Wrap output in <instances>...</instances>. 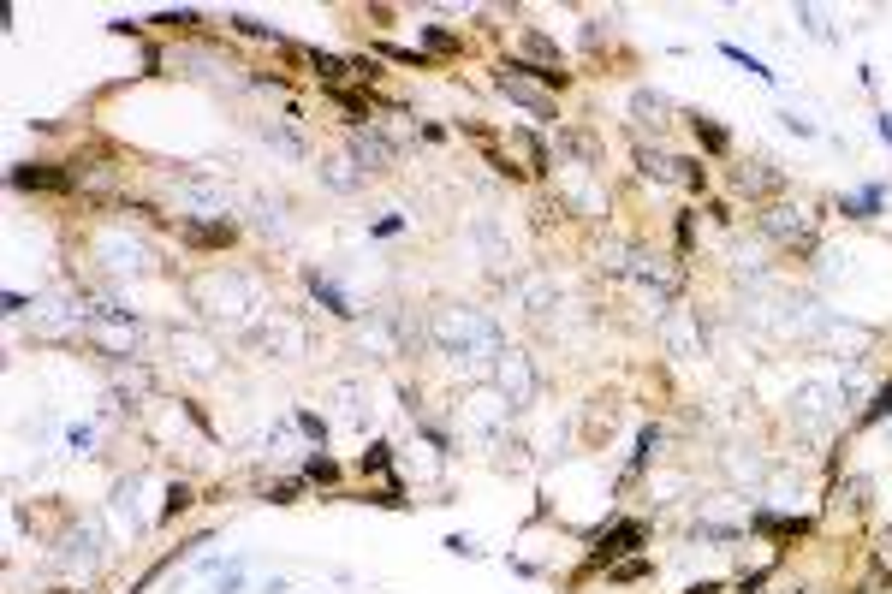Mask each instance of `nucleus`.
<instances>
[{
	"instance_id": "1a4fd4ad",
	"label": "nucleus",
	"mask_w": 892,
	"mask_h": 594,
	"mask_svg": "<svg viewBox=\"0 0 892 594\" xmlns=\"http://www.w3.org/2000/svg\"><path fill=\"white\" fill-rule=\"evenodd\" d=\"M755 529L773 535V541H792V535H803L809 523H803V517H755Z\"/></svg>"
},
{
	"instance_id": "f03ea898",
	"label": "nucleus",
	"mask_w": 892,
	"mask_h": 594,
	"mask_svg": "<svg viewBox=\"0 0 892 594\" xmlns=\"http://www.w3.org/2000/svg\"><path fill=\"white\" fill-rule=\"evenodd\" d=\"M643 541H649V529H643V523L631 517V523H619L613 535H601V547L589 553V565H613V559L625 553V547H643Z\"/></svg>"
},
{
	"instance_id": "412c9836",
	"label": "nucleus",
	"mask_w": 892,
	"mask_h": 594,
	"mask_svg": "<svg viewBox=\"0 0 892 594\" xmlns=\"http://www.w3.org/2000/svg\"><path fill=\"white\" fill-rule=\"evenodd\" d=\"M524 48H530V54H541V59H554V42H548V36H535V30L524 36Z\"/></svg>"
},
{
	"instance_id": "f257e3e1",
	"label": "nucleus",
	"mask_w": 892,
	"mask_h": 594,
	"mask_svg": "<svg viewBox=\"0 0 892 594\" xmlns=\"http://www.w3.org/2000/svg\"><path fill=\"white\" fill-rule=\"evenodd\" d=\"M12 191H72V173L54 160H19L12 167Z\"/></svg>"
},
{
	"instance_id": "9b49d317",
	"label": "nucleus",
	"mask_w": 892,
	"mask_h": 594,
	"mask_svg": "<svg viewBox=\"0 0 892 594\" xmlns=\"http://www.w3.org/2000/svg\"><path fill=\"white\" fill-rule=\"evenodd\" d=\"M304 481H328V488H334V481H339V464H334L328 452H316L310 464H304Z\"/></svg>"
},
{
	"instance_id": "7ed1b4c3",
	"label": "nucleus",
	"mask_w": 892,
	"mask_h": 594,
	"mask_svg": "<svg viewBox=\"0 0 892 594\" xmlns=\"http://www.w3.org/2000/svg\"><path fill=\"white\" fill-rule=\"evenodd\" d=\"M233 238H238L233 220H191L185 226V244H197V250H226Z\"/></svg>"
},
{
	"instance_id": "39448f33",
	"label": "nucleus",
	"mask_w": 892,
	"mask_h": 594,
	"mask_svg": "<svg viewBox=\"0 0 892 594\" xmlns=\"http://www.w3.org/2000/svg\"><path fill=\"white\" fill-rule=\"evenodd\" d=\"M839 208H845L851 220H874V215H880V184H869V191H856V197H845Z\"/></svg>"
},
{
	"instance_id": "6ab92c4d",
	"label": "nucleus",
	"mask_w": 892,
	"mask_h": 594,
	"mask_svg": "<svg viewBox=\"0 0 892 594\" xmlns=\"http://www.w3.org/2000/svg\"><path fill=\"white\" fill-rule=\"evenodd\" d=\"M297 428H304V434H310V440H328V422H321V416H310V410L297 416Z\"/></svg>"
},
{
	"instance_id": "a211bd4d",
	"label": "nucleus",
	"mask_w": 892,
	"mask_h": 594,
	"mask_svg": "<svg viewBox=\"0 0 892 594\" xmlns=\"http://www.w3.org/2000/svg\"><path fill=\"white\" fill-rule=\"evenodd\" d=\"M636 576H649V559H631V565H619L613 582H636Z\"/></svg>"
},
{
	"instance_id": "2eb2a0df",
	"label": "nucleus",
	"mask_w": 892,
	"mask_h": 594,
	"mask_svg": "<svg viewBox=\"0 0 892 594\" xmlns=\"http://www.w3.org/2000/svg\"><path fill=\"white\" fill-rule=\"evenodd\" d=\"M155 24H167V30H197L202 19H197V12H161Z\"/></svg>"
},
{
	"instance_id": "4be33fe9",
	"label": "nucleus",
	"mask_w": 892,
	"mask_h": 594,
	"mask_svg": "<svg viewBox=\"0 0 892 594\" xmlns=\"http://www.w3.org/2000/svg\"><path fill=\"white\" fill-rule=\"evenodd\" d=\"M684 594H726V582H691Z\"/></svg>"
},
{
	"instance_id": "20e7f679",
	"label": "nucleus",
	"mask_w": 892,
	"mask_h": 594,
	"mask_svg": "<svg viewBox=\"0 0 892 594\" xmlns=\"http://www.w3.org/2000/svg\"><path fill=\"white\" fill-rule=\"evenodd\" d=\"M500 90H506V96H512V101H524V107H530L535 119H554V101H548V96H535L530 83H517L512 72H500Z\"/></svg>"
},
{
	"instance_id": "423d86ee",
	"label": "nucleus",
	"mask_w": 892,
	"mask_h": 594,
	"mask_svg": "<svg viewBox=\"0 0 892 594\" xmlns=\"http://www.w3.org/2000/svg\"><path fill=\"white\" fill-rule=\"evenodd\" d=\"M691 125H696V143H702V149H708V155H726V149H732V137H726V131H720V125H714V119H702V113H696Z\"/></svg>"
},
{
	"instance_id": "9d476101",
	"label": "nucleus",
	"mask_w": 892,
	"mask_h": 594,
	"mask_svg": "<svg viewBox=\"0 0 892 594\" xmlns=\"http://www.w3.org/2000/svg\"><path fill=\"white\" fill-rule=\"evenodd\" d=\"M422 42H429L435 54H464V36H453L446 24H422Z\"/></svg>"
},
{
	"instance_id": "6e6552de",
	"label": "nucleus",
	"mask_w": 892,
	"mask_h": 594,
	"mask_svg": "<svg viewBox=\"0 0 892 594\" xmlns=\"http://www.w3.org/2000/svg\"><path fill=\"white\" fill-rule=\"evenodd\" d=\"M363 475H381V488H387V481H399V475H393V452H387L381 440L363 452Z\"/></svg>"
},
{
	"instance_id": "f8f14e48",
	"label": "nucleus",
	"mask_w": 892,
	"mask_h": 594,
	"mask_svg": "<svg viewBox=\"0 0 892 594\" xmlns=\"http://www.w3.org/2000/svg\"><path fill=\"white\" fill-rule=\"evenodd\" d=\"M191 505H197V494H191V488H185V481H178L173 494H167V512H161V517H167V523H173V517H178V512H191Z\"/></svg>"
},
{
	"instance_id": "0eeeda50",
	"label": "nucleus",
	"mask_w": 892,
	"mask_h": 594,
	"mask_svg": "<svg viewBox=\"0 0 892 594\" xmlns=\"http://www.w3.org/2000/svg\"><path fill=\"white\" fill-rule=\"evenodd\" d=\"M310 292H316L321 303H328V309H334V316H357V309H351V303H345V292H339L334 279H321V274H310Z\"/></svg>"
},
{
	"instance_id": "ddd939ff",
	"label": "nucleus",
	"mask_w": 892,
	"mask_h": 594,
	"mask_svg": "<svg viewBox=\"0 0 892 594\" xmlns=\"http://www.w3.org/2000/svg\"><path fill=\"white\" fill-rule=\"evenodd\" d=\"M887 410H892V380L880 387V393H874V404H869V410H863V428H869V422H880Z\"/></svg>"
},
{
	"instance_id": "5701e85b",
	"label": "nucleus",
	"mask_w": 892,
	"mask_h": 594,
	"mask_svg": "<svg viewBox=\"0 0 892 594\" xmlns=\"http://www.w3.org/2000/svg\"><path fill=\"white\" fill-rule=\"evenodd\" d=\"M880 137H887V143H892V113H880Z\"/></svg>"
},
{
	"instance_id": "aec40b11",
	"label": "nucleus",
	"mask_w": 892,
	"mask_h": 594,
	"mask_svg": "<svg viewBox=\"0 0 892 594\" xmlns=\"http://www.w3.org/2000/svg\"><path fill=\"white\" fill-rule=\"evenodd\" d=\"M678 167H684V184H691V191H702V184H708V173H702V160H678Z\"/></svg>"
},
{
	"instance_id": "dca6fc26",
	"label": "nucleus",
	"mask_w": 892,
	"mask_h": 594,
	"mask_svg": "<svg viewBox=\"0 0 892 594\" xmlns=\"http://www.w3.org/2000/svg\"><path fill=\"white\" fill-rule=\"evenodd\" d=\"M233 30H238V36H257V42L274 36V30H268V24H257V19H233ZM274 42H280V36H274Z\"/></svg>"
},
{
	"instance_id": "4468645a",
	"label": "nucleus",
	"mask_w": 892,
	"mask_h": 594,
	"mask_svg": "<svg viewBox=\"0 0 892 594\" xmlns=\"http://www.w3.org/2000/svg\"><path fill=\"white\" fill-rule=\"evenodd\" d=\"M738 184H744V191H779L773 173H738Z\"/></svg>"
},
{
	"instance_id": "f3484780",
	"label": "nucleus",
	"mask_w": 892,
	"mask_h": 594,
	"mask_svg": "<svg viewBox=\"0 0 892 594\" xmlns=\"http://www.w3.org/2000/svg\"><path fill=\"white\" fill-rule=\"evenodd\" d=\"M297 494H304V481H280V488H268V499H274V505H292Z\"/></svg>"
}]
</instances>
